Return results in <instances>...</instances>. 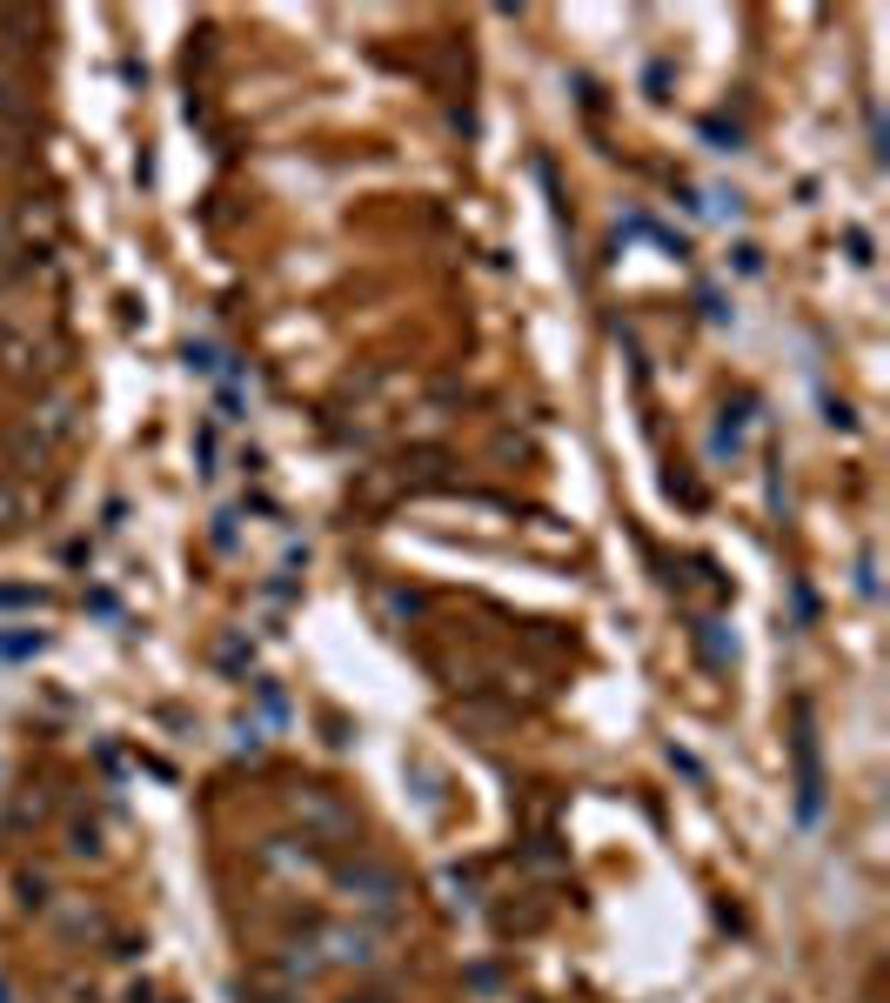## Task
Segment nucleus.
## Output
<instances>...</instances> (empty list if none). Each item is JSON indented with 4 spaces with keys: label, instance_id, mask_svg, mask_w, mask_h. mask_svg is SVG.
Here are the masks:
<instances>
[{
    "label": "nucleus",
    "instance_id": "f257e3e1",
    "mask_svg": "<svg viewBox=\"0 0 890 1003\" xmlns=\"http://www.w3.org/2000/svg\"><path fill=\"white\" fill-rule=\"evenodd\" d=\"M47 636L41 629H21V636H0V662H21V655H41Z\"/></svg>",
    "mask_w": 890,
    "mask_h": 1003
},
{
    "label": "nucleus",
    "instance_id": "f03ea898",
    "mask_svg": "<svg viewBox=\"0 0 890 1003\" xmlns=\"http://www.w3.org/2000/svg\"><path fill=\"white\" fill-rule=\"evenodd\" d=\"M0 609H47V589H28V582H0Z\"/></svg>",
    "mask_w": 890,
    "mask_h": 1003
},
{
    "label": "nucleus",
    "instance_id": "7ed1b4c3",
    "mask_svg": "<svg viewBox=\"0 0 890 1003\" xmlns=\"http://www.w3.org/2000/svg\"><path fill=\"white\" fill-rule=\"evenodd\" d=\"M744 449V408L730 415V408H723V422H716V455H737Z\"/></svg>",
    "mask_w": 890,
    "mask_h": 1003
},
{
    "label": "nucleus",
    "instance_id": "20e7f679",
    "mask_svg": "<svg viewBox=\"0 0 890 1003\" xmlns=\"http://www.w3.org/2000/svg\"><path fill=\"white\" fill-rule=\"evenodd\" d=\"M0 1003H8V983H0Z\"/></svg>",
    "mask_w": 890,
    "mask_h": 1003
}]
</instances>
